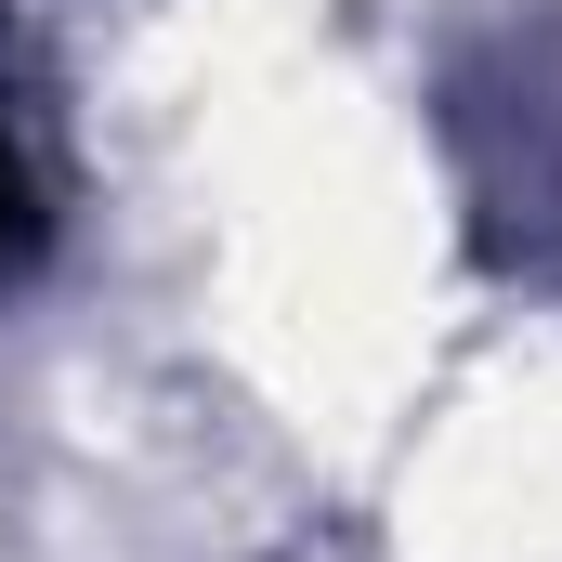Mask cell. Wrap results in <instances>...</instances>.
Listing matches in <instances>:
<instances>
[{"label":"cell","instance_id":"obj_1","mask_svg":"<svg viewBox=\"0 0 562 562\" xmlns=\"http://www.w3.org/2000/svg\"><path fill=\"white\" fill-rule=\"evenodd\" d=\"M40 249H53V183H40L26 132L0 119V288H13V276H40Z\"/></svg>","mask_w":562,"mask_h":562}]
</instances>
